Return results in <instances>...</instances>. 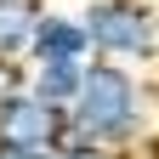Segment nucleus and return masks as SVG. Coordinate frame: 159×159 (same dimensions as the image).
<instances>
[{
  "label": "nucleus",
  "instance_id": "1",
  "mask_svg": "<svg viewBox=\"0 0 159 159\" xmlns=\"http://www.w3.org/2000/svg\"><path fill=\"white\" fill-rule=\"evenodd\" d=\"M68 136L74 142H97V148H119L131 153L148 131V85L136 80L131 63H114V57H85V74H80L74 102L63 108Z\"/></svg>",
  "mask_w": 159,
  "mask_h": 159
},
{
  "label": "nucleus",
  "instance_id": "2",
  "mask_svg": "<svg viewBox=\"0 0 159 159\" xmlns=\"http://www.w3.org/2000/svg\"><path fill=\"white\" fill-rule=\"evenodd\" d=\"M80 23L91 34V57H114L131 68L159 57V17L142 0H85Z\"/></svg>",
  "mask_w": 159,
  "mask_h": 159
},
{
  "label": "nucleus",
  "instance_id": "3",
  "mask_svg": "<svg viewBox=\"0 0 159 159\" xmlns=\"http://www.w3.org/2000/svg\"><path fill=\"white\" fill-rule=\"evenodd\" d=\"M63 136H68L63 108L40 102L29 85L0 97V153H51Z\"/></svg>",
  "mask_w": 159,
  "mask_h": 159
},
{
  "label": "nucleus",
  "instance_id": "4",
  "mask_svg": "<svg viewBox=\"0 0 159 159\" xmlns=\"http://www.w3.org/2000/svg\"><path fill=\"white\" fill-rule=\"evenodd\" d=\"M85 57H91V34H85V23H80V11L40 6L23 63H85Z\"/></svg>",
  "mask_w": 159,
  "mask_h": 159
},
{
  "label": "nucleus",
  "instance_id": "5",
  "mask_svg": "<svg viewBox=\"0 0 159 159\" xmlns=\"http://www.w3.org/2000/svg\"><path fill=\"white\" fill-rule=\"evenodd\" d=\"M80 74H85V63H29V68H23V85L40 97V102L68 108L74 91H80Z\"/></svg>",
  "mask_w": 159,
  "mask_h": 159
},
{
  "label": "nucleus",
  "instance_id": "6",
  "mask_svg": "<svg viewBox=\"0 0 159 159\" xmlns=\"http://www.w3.org/2000/svg\"><path fill=\"white\" fill-rule=\"evenodd\" d=\"M40 6H46V0H0V57H6V63H23Z\"/></svg>",
  "mask_w": 159,
  "mask_h": 159
},
{
  "label": "nucleus",
  "instance_id": "7",
  "mask_svg": "<svg viewBox=\"0 0 159 159\" xmlns=\"http://www.w3.org/2000/svg\"><path fill=\"white\" fill-rule=\"evenodd\" d=\"M46 159H131V153H119V148H97V142H74V136H63Z\"/></svg>",
  "mask_w": 159,
  "mask_h": 159
},
{
  "label": "nucleus",
  "instance_id": "8",
  "mask_svg": "<svg viewBox=\"0 0 159 159\" xmlns=\"http://www.w3.org/2000/svg\"><path fill=\"white\" fill-rule=\"evenodd\" d=\"M17 85H23V63H6V57H0V97L17 91Z\"/></svg>",
  "mask_w": 159,
  "mask_h": 159
},
{
  "label": "nucleus",
  "instance_id": "9",
  "mask_svg": "<svg viewBox=\"0 0 159 159\" xmlns=\"http://www.w3.org/2000/svg\"><path fill=\"white\" fill-rule=\"evenodd\" d=\"M0 159H46V153H0Z\"/></svg>",
  "mask_w": 159,
  "mask_h": 159
}]
</instances>
